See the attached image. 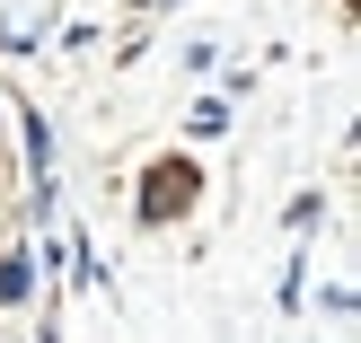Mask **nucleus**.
Instances as JSON below:
<instances>
[{"instance_id": "nucleus-6", "label": "nucleus", "mask_w": 361, "mask_h": 343, "mask_svg": "<svg viewBox=\"0 0 361 343\" xmlns=\"http://www.w3.org/2000/svg\"><path fill=\"white\" fill-rule=\"evenodd\" d=\"M133 9H141V18H150V9H168V0H133Z\"/></svg>"}, {"instance_id": "nucleus-3", "label": "nucleus", "mask_w": 361, "mask_h": 343, "mask_svg": "<svg viewBox=\"0 0 361 343\" xmlns=\"http://www.w3.org/2000/svg\"><path fill=\"white\" fill-rule=\"evenodd\" d=\"M27 291H35V247H9L0 256V308H18Z\"/></svg>"}, {"instance_id": "nucleus-4", "label": "nucleus", "mask_w": 361, "mask_h": 343, "mask_svg": "<svg viewBox=\"0 0 361 343\" xmlns=\"http://www.w3.org/2000/svg\"><path fill=\"white\" fill-rule=\"evenodd\" d=\"M317 220H326V194H291V229H300V238H309Z\"/></svg>"}, {"instance_id": "nucleus-1", "label": "nucleus", "mask_w": 361, "mask_h": 343, "mask_svg": "<svg viewBox=\"0 0 361 343\" xmlns=\"http://www.w3.org/2000/svg\"><path fill=\"white\" fill-rule=\"evenodd\" d=\"M194 194H203V168H194V158H159V168H141L133 220H141V229H168V220L194 211Z\"/></svg>"}, {"instance_id": "nucleus-5", "label": "nucleus", "mask_w": 361, "mask_h": 343, "mask_svg": "<svg viewBox=\"0 0 361 343\" xmlns=\"http://www.w3.org/2000/svg\"><path fill=\"white\" fill-rule=\"evenodd\" d=\"M194 132H203V141L229 132V97H203V106H194Z\"/></svg>"}, {"instance_id": "nucleus-7", "label": "nucleus", "mask_w": 361, "mask_h": 343, "mask_svg": "<svg viewBox=\"0 0 361 343\" xmlns=\"http://www.w3.org/2000/svg\"><path fill=\"white\" fill-rule=\"evenodd\" d=\"M0 35H9V27H0Z\"/></svg>"}, {"instance_id": "nucleus-2", "label": "nucleus", "mask_w": 361, "mask_h": 343, "mask_svg": "<svg viewBox=\"0 0 361 343\" xmlns=\"http://www.w3.org/2000/svg\"><path fill=\"white\" fill-rule=\"evenodd\" d=\"M18 150H27V176H53V123L35 106H18Z\"/></svg>"}]
</instances>
